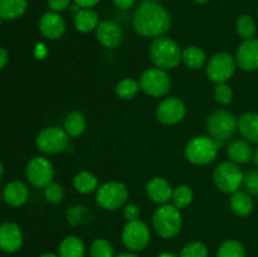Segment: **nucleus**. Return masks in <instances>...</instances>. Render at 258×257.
Returning <instances> with one entry per match:
<instances>
[{
    "label": "nucleus",
    "mask_w": 258,
    "mask_h": 257,
    "mask_svg": "<svg viewBox=\"0 0 258 257\" xmlns=\"http://www.w3.org/2000/svg\"><path fill=\"white\" fill-rule=\"evenodd\" d=\"M133 25L136 33L143 37L158 38L170 29L171 18L163 5L145 0L134 13Z\"/></svg>",
    "instance_id": "obj_1"
},
{
    "label": "nucleus",
    "mask_w": 258,
    "mask_h": 257,
    "mask_svg": "<svg viewBox=\"0 0 258 257\" xmlns=\"http://www.w3.org/2000/svg\"><path fill=\"white\" fill-rule=\"evenodd\" d=\"M149 53L155 67L161 70H173L181 60V50L178 43L163 35L151 42Z\"/></svg>",
    "instance_id": "obj_2"
},
{
    "label": "nucleus",
    "mask_w": 258,
    "mask_h": 257,
    "mask_svg": "<svg viewBox=\"0 0 258 257\" xmlns=\"http://www.w3.org/2000/svg\"><path fill=\"white\" fill-rule=\"evenodd\" d=\"M183 226L180 209L173 204H163L153 216V227L161 238H173L178 236Z\"/></svg>",
    "instance_id": "obj_3"
},
{
    "label": "nucleus",
    "mask_w": 258,
    "mask_h": 257,
    "mask_svg": "<svg viewBox=\"0 0 258 257\" xmlns=\"http://www.w3.org/2000/svg\"><path fill=\"white\" fill-rule=\"evenodd\" d=\"M221 141H217L209 136H196L185 146V156L191 164L207 165L217 158Z\"/></svg>",
    "instance_id": "obj_4"
},
{
    "label": "nucleus",
    "mask_w": 258,
    "mask_h": 257,
    "mask_svg": "<svg viewBox=\"0 0 258 257\" xmlns=\"http://www.w3.org/2000/svg\"><path fill=\"white\" fill-rule=\"evenodd\" d=\"M213 180L219 190L233 194L241 189L244 175L236 163L223 161L214 169Z\"/></svg>",
    "instance_id": "obj_5"
},
{
    "label": "nucleus",
    "mask_w": 258,
    "mask_h": 257,
    "mask_svg": "<svg viewBox=\"0 0 258 257\" xmlns=\"http://www.w3.org/2000/svg\"><path fill=\"white\" fill-rule=\"evenodd\" d=\"M207 128L212 139L217 141L228 140L238 128V120L233 113L224 110L214 111L207 118Z\"/></svg>",
    "instance_id": "obj_6"
},
{
    "label": "nucleus",
    "mask_w": 258,
    "mask_h": 257,
    "mask_svg": "<svg viewBox=\"0 0 258 257\" xmlns=\"http://www.w3.org/2000/svg\"><path fill=\"white\" fill-rule=\"evenodd\" d=\"M128 191L125 184L120 181H108L97 189L96 201L98 206L107 211H115L122 207L127 201Z\"/></svg>",
    "instance_id": "obj_7"
},
{
    "label": "nucleus",
    "mask_w": 258,
    "mask_h": 257,
    "mask_svg": "<svg viewBox=\"0 0 258 257\" xmlns=\"http://www.w3.org/2000/svg\"><path fill=\"white\" fill-rule=\"evenodd\" d=\"M140 90L153 97H161L169 92L171 81L165 70L161 68H149L140 77Z\"/></svg>",
    "instance_id": "obj_8"
},
{
    "label": "nucleus",
    "mask_w": 258,
    "mask_h": 257,
    "mask_svg": "<svg viewBox=\"0 0 258 257\" xmlns=\"http://www.w3.org/2000/svg\"><path fill=\"white\" fill-rule=\"evenodd\" d=\"M35 145L38 150L48 155L62 153L68 145V134L66 133L64 128L50 126L38 134Z\"/></svg>",
    "instance_id": "obj_9"
},
{
    "label": "nucleus",
    "mask_w": 258,
    "mask_h": 257,
    "mask_svg": "<svg viewBox=\"0 0 258 257\" xmlns=\"http://www.w3.org/2000/svg\"><path fill=\"white\" fill-rule=\"evenodd\" d=\"M150 238V228L145 222L140 219L127 222L122 229V242L126 248L130 249L131 252L143 251L148 247Z\"/></svg>",
    "instance_id": "obj_10"
},
{
    "label": "nucleus",
    "mask_w": 258,
    "mask_h": 257,
    "mask_svg": "<svg viewBox=\"0 0 258 257\" xmlns=\"http://www.w3.org/2000/svg\"><path fill=\"white\" fill-rule=\"evenodd\" d=\"M236 58L226 52L217 53L207 63V76L212 82H227L236 71Z\"/></svg>",
    "instance_id": "obj_11"
},
{
    "label": "nucleus",
    "mask_w": 258,
    "mask_h": 257,
    "mask_svg": "<svg viewBox=\"0 0 258 257\" xmlns=\"http://www.w3.org/2000/svg\"><path fill=\"white\" fill-rule=\"evenodd\" d=\"M25 175L29 183L37 188H45L49 185L54 176L53 165L48 159L43 156H35L27 164Z\"/></svg>",
    "instance_id": "obj_12"
},
{
    "label": "nucleus",
    "mask_w": 258,
    "mask_h": 257,
    "mask_svg": "<svg viewBox=\"0 0 258 257\" xmlns=\"http://www.w3.org/2000/svg\"><path fill=\"white\" fill-rule=\"evenodd\" d=\"M185 105L180 98L169 97L161 101L156 108V117L164 125H175L184 118Z\"/></svg>",
    "instance_id": "obj_13"
},
{
    "label": "nucleus",
    "mask_w": 258,
    "mask_h": 257,
    "mask_svg": "<svg viewBox=\"0 0 258 257\" xmlns=\"http://www.w3.org/2000/svg\"><path fill=\"white\" fill-rule=\"evenodd\" d=\"M24 242L23 231L18 224L13 222H5L0 224V249L7 253H14L19 251Z\"/></svg>",
    "instance_id": "obj_14"
},
{
    "label": "nucleus",
    "mask_w": 258,
    "mask_h": 257,
    "mask_svg": "<svg viewBox=\"0 0 258 257\" xmlns=\"http://www.w3.org/2000/svg\"><path fill=\"white\" fill-rule=\"evenodd\" d=\"M236 62L242 70L248 72L258 70V39H244L237 49Z\"/></svg>",
    "instance_id": "obj_15"
},
{
    "label": "nucleus",
    "mask_w": 258,
    "mask_h": 257,
    "mask_svg": "<svg viewBox=\"0 0 258 257\" xmlns=\"http://www.w3.org/2000/svg\"><path fill=\"white\" fill-rule=\"evenodd\" d=\"M39 30L43 37L47 39H59L66 32V22L59 13L47 12L40 17Z\"/></svg>",
    "instance_id": "obj_16"
},
{
    "label": "nucleus",
    "mask_w": 258,
    "mask_h": 257,
    "mask_svg": "<svg viewBox=\"0 0 258 257\" xmlns=\"http://www.w3.org/2000/svg\"><path fill=\"white\" fill-rule=\"evenodd\" d=\"M96 37L103 47L116 48L122 42L123 35L117 23L112 20H102L96 28Z\"/></svg>",
    "instance_id": "obj_17"
},
{
    "label": "nucleus",
    "mask_w": 258,
    "mask_h": 257,
    "mask_svg": "<svg viewBox=\"0 0 258 257\" xmlns=\"http://www.w3.org/2000/svg\"><path fill=\"white\" fill-rule=\"evenodd\" d=\"M146 194L156 204H166L173 196V188L166 179L155 176L146 184Z\"/></svg>",
    "instance_id": "obj_18"
},
{
    "label": "nucleus",
    "mask_w": 258,
    "mask_h": 257,
    "mask_svg": "<svg viewBox=\"0 0 258 257\" xmlns=\"http://www.w3.org/2000/svg\"><path fill=\"white\" fill-rule=\"evenodd\" d=\"M28 197H29V190H28L27 185L19 180L8 183L3 190V198H4L5 203L12 207L23 206L28 201Z\"/></svg>",
    "instance_id": "obj_19"
},
{
    "label": "nucleus",
    "mask_w": 258,
    "mask_h": 257,
    "mask_svg": "<svg viewBox=\"0 0 258 257\" xmlns=\"http://www.w3.org/2000/svg\"><path fill=\"white\" fill-rule=\"evenodd\" d=\"M73 23L78 32L90 33L98 27L100 18L93 9H80L73 17Z\"/></svg>",
    "instance_id": "obj_20"
},
{
    "label": "nucleus",
    "mask_w": 258,
    "mask_h": 257,
    "mask_svg": "<svg viewBox=\"0 0 258 257\" xmlns=\"http://www.w3.org/2000/svg\"><path fill=\"white\" fill-rule=\"evenodd\" d=\"M238 130L247 141L258 143V113H243L238 118Z\"/></svg>",
    "instance_id": "obj_21"
},
{
    "label": "nucleus",
    "mask_w": 258,
    "mask_h": 257,
    "mask_svg": "<svg viewBox=\"0 0 258 257\" xmlns=\"http://www.w3.org/2000/svg\"><path fill=\"white\" fill-rule=\"evenodd\" d=\"M86 246L77 236H67L58 247L59 257H85Z\"/></svg>",
    "instance_id": "obj_22"
},
{
    "label": "nucleus",
    "mask_w": 258,
    "mask_h": 257,
    "mask_svg": "<svg viewBox=\"0 0 258 257\" xmlns=\"http://www.w3.org/2000/svg\"><path fill=\"white\" fill-rule=\"evenodd\" d=\"M227 154L231 161L236 164L248 163L253 156L251 145L247 140H234L233 143L229 144L227 149Z\"/></svg>",
    "instance_id": "obj_23"
},
{
    "label": "nucleus",
    "mask_w": 258,
    "mask_h": 257,
    "mask_svg": "<svg viewBox=\"0 0 258 257\" xmlns=\"http://www.w3.org/2000/svg\"><path fill=\"white\" fill-rule=\"evenodd\" d=\"M229 206L237 216L246 217L251 214L252 209H253V201H252L248 191L237 190L236 193L232 194Z\"/></svg>",
    "instance_id": "obj_24"
},
{
    "label": "nucleus",
    "mask_w": 258,
    "mask_h": 257,
    "mask_svg": "<svg viewBox=\"0 0 258 257\" xmlns=\"http://www.w3.org/2000/svg\"><path fill=\"white\" fill-rule=\"evenodd\" d=\"M28 8L27 0H0V18L12 20L22 17Z\"/></svg>",
    "instance_id": "obj_25"
},
{
    "label": "nucleus",
    "mask_w": 258,
    "mask_h": 257,
    "mask_svg": "<svg viewBox=\"0 0 258 257\" xmlns=\"http://www.w3.org/2000/svg\"><path fill=\"white\" fill-rule=\"evenodd\" d=\"M73 186L81 194L93 193L98 189V179L90 171H80L73 178Z\"/></svg>",
    "instance_id": "obj_26"
},
{
    "label": "nucleus",
    "mask_w": 258,
    "mask_h": 257,
    "mask_svg": "<svg viewBox=\"0 0 258 257\" xmlns=\"http://www.w3.org/2000/svg\"><path fill=\"white\" fill-rule=\"evenodd\" d=\"M87 126L85 115L80 111H72L68 113L64 118V131L68 134V136H80L83 134Z\"/></svg>",
    "instance_id": "obj_27"
},
{
    "label": "nucleus",
    "mask_w": 258,
    "mask_h": 257,
    "mask_svg": "<svg viewBox=\"0 0 258 257\" xmlns=\"http://www.w3.org/2000/svg\"><path fill=\"white\" fill-rule=\"evenodd\" d=\"M206 53L198 47H186L181 50V60L190 70H199L206 63Z\"/></svg>",
    "instance_id": "obj_28"
},
{
    "label": "nucleus",
    "mask_w": 258,
    "mask_h": 257,
    "mask_svg": "<svg viewBox=\"0 0 258 257\" xmlns=\"http://www.w3.org/2000/svg\"><path fill=\"white\" fill-rule=\"evenodd\" d=\"M217 257H246V249L241 242L227 239L217 249Z\"/></svg>",
    "instance_id": "obj_29"
},
{
    "label": "nucleus",
    "mask_w": 258,
    "mask_h": 257,
    "mask_svg": "<svg viewBox=\"0 0 258 257\" xmlns=\"http://www.w3.org/2000/svg\"><path fill=\"white\" fill-rule=\"evenodd\" d=\"M139 90H140V85L135 80H133V78H123L120 82H117L115 87L116 95L120 98H122V100H131V98H134L138 95Z\"/></svg>",
    "instance_id": "obj_30"
},
{
    "label": "nucleus",
    "mask_w": 258,
    "mask_h": 257,
    "mask_svg": "<svg viewBox=\"0 0 258 257\" xmlns=\"http://www.w3.org/2000/svg\"><path fill=\"white\" fill-rule=\"evenodd\" d=\"M173 206L178 209H184L193 202V190L188 185H179L173 189V196H171Z\"/></svg>",
    "instance_id": "obj_31"
},
{
    "label": "nucleus",
    "mask_w": 258,
    "mask_h": 257,
    "mask_svg": "<svg viewBox=\"0 0 258 257\" xmlns=\"http://www.w3.org/2000/svg\"><path fill=\"white\" fill-rule=\"evenodd\" d=\"M91 257H116L112 243L105 238L93 239L90 246Z\"/></svg>",
    "instance_id": "obj_32"
},
{
    "label": "nucleus",
    "mask_w": 258,
    "mask_h": 257,
    "mask_svg": "<svg viewBox=\"0 0 258 257\" xmlns=\"http://www.w3.org/2000/svg\"><path fill=\"white\" fill-rule=\"evenodd\" d=\"M236 29L243 39H251L256 34V23L251 15H241L237 19Z\"/></svg>",
    "instance_id": "obj_33"
},
{
    "label": "nucleus",
    "mask_w": 258,
    "mask_h": 257,
    "mask_svg": "<svg viewBox=\"0 0 258 257\" xmlns=\"http://www.w3.org/2000/svg\"><path fill=\"white\" fill-rule=\"evenodd\" d=\"M179 257H208V248L203 242H189L180 249Z\"/></svg>",
    "instance_id": "obj_34"
},
{
    "label": "nucleus",
    "mask_w": 258,
    "mask_h": 257,
    "mask_svg": "<svg viewBox=\"0 0 258 257\" xmlns=\"http://www.w3.org/2000/svg\"><path fill=\"white\" fill-rule=\"evenodd\" d=\"M214 98L221 105L231 103L232 98H233V91H232L231 86L227 85L226 82L217 83V86L214 87Z\"/></svg>",
    "instance_id": "obj_35"
},
{
    "label": "nucleus",
    "mask_w": 258,
    "mask_h": 257,
    "mask_svg": "<svg viewBox=\"0 0 258 257\" xmlns=\"http://www.w3.org/2000/svg\"><path fill=\"white\" fill-rule=\"evenodd\" d=\"M44 197L49 203H60L64 198V189L57 183H50L44 188Z\"/></svg>",
    "instance_id": "obj_36"
},
{
    "label": "nucleus",
    "mask_w": 258,
    "mask_h": 257,
    "mask_svg": "<svg viewBox=\"0 0 258 257\" xmlns=\"http://www.w3.org/2000/svg\"><path fill=\"white\" fill-rule=\"evenodd\" d=\"M243 184L249 194L258 196V169L257 170L249 171V173L244 176Z\"/></svg>",
    "instance_id": "obj_37"
},
{
    "label": "nucleus",
    "mask_w": 258,
    "mask_h": 257,
    "mask_svg": "<svg viewBox=\"0 0 258 257\" xmlns=\"http://www.w3.org/2000/svg\"><path fill=\"white\" fill-rule=\"evenodd\" d=\"M72 0H48V7L50 12L62 13L71 7Z\"/></svg>",
    "instance_id": "obj_38"
},
{
    "label": "nucleus",
    "mask_w": 258,
    "mask_h": 257,
    "mask_svg": "<svg viewBox=\"0 0 258 257\" xmlns=\"http://www.w3.org/2000/svg\"><path fill=\"white\" fill-rule=\"evenodd\" d=\"M123 217L127 222L138 221L140 218V208L136 204H128L123 209Z\"/></svg>",
    "instance_id": "obj_39"
},
{
    "label": "nucleus",
    "mask_w": 258,
    "mask_h": 257,
    "mask_svg": "<svg viewBox=\"0 0 258 257\" xmlns=\"http://www.w3.org/2000/svg\"><path fill=\"white\" fill-rule=\"evenodd\" d=\"M85 212V208L80 206H75L67 212V218L68 222L71 224H77L81 222V218H82V213Z\"/></svg>",
    "instance_id": "obj_40"
},
{
    "label": "nucleus",
    "mask_w": 258,
    "mask_h": 257,
    "mask_svg": "<svg viewBox=\"0 0 258 257\" xmlns=\"http://www.w3.org/2000/svg\"><path fill=\"white\" fill-rule=\"evenodd\" d=\"M100 2L101 0H73V3L77 4L81 9H92Z\"/></svg>",
    "instance_id": "obj_41"
},
{
    "label": "nucleus",
    "mask_w": 258,
    "mask_h": 257,
    "mask_svg": "<svg viewBox=\"0 0 258 257\" xmlns=\"http://www.w3.org/2000/svg\"><path fill=\"white\" fill-rule=\"evenodd\" d=\"M115 3V5L117 8L122 10H127L130 8H133V5L135 4V0H112Z\"/></svg>",
    "instance_id": "obj_42"
},
{
    "label": "nucleus",
    "mask_w": 258,
    "mask_h": 257,
    "mask_svg": "<svg viewBox=\"0 0 258 257\" xmlns=\"http://www.w3.org/2000/svg\"><path fill=\"white\" fill-rule=\"evenodd\" d=\"M8 60H9V55H8V52L4 49V48L0 47V70L4 68L7 66Z\"/></svg>",
    "instance_id": "obj_43"
},
{
    "label": "nucleus",
    "mask_w": 258,
    "mask_h": 257,
    "mask_svg": "<svg viewBox=\"0 0 258 257\" xmlns=\"http://www.w3.org/2000/svg\"><path fill=\"white\" fill-rule=\"evenodd\" d=\"M116 257H139L135 252H122V253L117 254Z\"/></svg>",
    "instance_id": "obj_44"
},
{
    "label": "nucleus",
    "mask_w": 258,
    "mask_h": 257,
    "mask_svg": "<svg viewBox=\"0 0 258 257\" xmlns=\"http://www.w3.org/2000/svg\"><path fill=\"white\" fill-rule=\"evenodd\" d=\"M156 257H179V256H176V254L173 253V252H161V253H159Z\"/></svg>",
    "instance_id": "obj_45"
},
{
    "label": "nucleus",
    "mask_w": 258,
    "mask_h": 257,
    "mask_svg": "<svg viewBox=\"0 0 258 257\" xmlns=\"http://www.w3.org/2000/svg\"><path fill=\"white\" fill-rule=\"evenodd\" d=\"M39 257H59L58 253H53V252H45V253H42Z\"/></svg>",
    "instance_id": "obj_46"
},
{
    "label": "nucleus",
    "mask_w": 258,
    "mask_h": 257,
    "mask_svg": "<svg viewBox=\"0 0 258 257\" xmlns=\"http://www.w3.org/2000/svg\"><path fill=\"white\" fill-rule=\"evenodd\" d=\"M253 160H254V163H256V165L258 166V148H257L256 153L253 154Z\"/></svg>",
    "instance_id": "obj_47"
},
{
    "label": "nucleus",
    "mask_w": 258,
    "mask_h": 257,
    "mask_svg": "<svg viewBox=\"0 0 258 257\" xmlns=\"http://www.w3.org/2000/svg\"><path fill=\"white\" fill-rule=\"evenodd\" d=\"M208 2H211V0H196V3H198V4H207Z\"/></svg>",
    "instance_id": "obj_48"
},
{
    "label": "nucleus",
    "mask_w": 258,
    "mask_h": 257,
    "mask_svg": "<svg viewBox=\"0 0 258 257\" xmlns=\"http://www.w3.org/2000/svg\"><path fill=\"white\" fill-rule=\"evenodd\" d=\"M3 173H4V169H3V165H2V163H0V179H2V176H3Z\"/></svg>",
    "instance_id": "obj_49"
},
{
    "label": "nucleus",
    "mask_w": 258,
    "mask_h": 257,
    "mask_svg": "<svg viewBox=\"0 0 258 257\" xmlns=\"http://www.w3.org/2000/svg\"><path fill=\"white\" fill-rule=\"evenodd\" d=\"M2 23H3V19H2V18H0V27H2Z\"/></svg>",
    "instance_id": "obj_50"
},
{
    "label": "nucleus",
    "mask_w": 258,
    "mask_h": 257,
    "mask_svg": "<svg viewBox=\"0 0 258 257\" xmlns=\"http://www.w3.org/2000/svg\"><path fill=\"white\" fill-rule=\"evenodd\" d=\"M151 2H156V3H158V2H160V0H151Z\"/></svg>",
    "instance_id": "obj_51"
}]
</instances>
